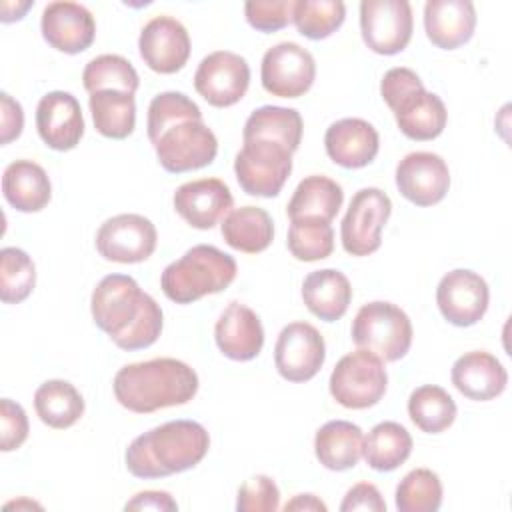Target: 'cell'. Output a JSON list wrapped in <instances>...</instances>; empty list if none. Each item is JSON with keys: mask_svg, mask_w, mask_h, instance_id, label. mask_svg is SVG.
I'll list each match as a JSON object with an SVG mask.
<instances>
[{"mask_svg": "<svg viewBox=\"0 0 512 512\" xmlns=\"http://www.w3.org/2000/svg\"><path fill=\"white\" fill-rule=\"evenodd\" d=\"M90 312L94 324L128 352L152 346L164 326L158 302L126 274H108L96 284Z\"/></svg>", "mask_w": 512, "mask_h": 512, "instance_id": "6da1fadb", "label": "cell"}, {"mask_svg": "<svg viewBox=\"0 0 512 512\" xmlns=\"http://www.w3.org/2000/svg\"><path fill=\"white\" fill-rule=\"evenodd\" d=\"M198 374L176 358H152L122 366L112 390L120 406L136 414H150L190 402L198 392Z\"/></svg>", "mask_w": 512, "mask_h": 512, "instance_id": "7a4b0ae2", "label": "cell"}, {"mask_svg": "<svg viewBox=\"0 0 512 512\" xmlns=\"http://www.w3.org/2000/svg\"><path fill=\"white\" fill-rule=\"evenodd\" d=\"M210 448L208 430L194 420H170L136 436L124 462L136 478H166L202 462Z\"/></svg>", "mask_w": 512, "mask_h": 512, "instance_id": "3957f363", "label": "cell"}, {"mask_svg": "<svg viewBox=\"0 0 512 512\" xmlns=\"http://www.w3.org/2000/svg\"><path fill=\"white\" fill-rule=\"evenodd\" d=\"M380 94L406 138L426 142L444 132L448 122L446 106L440 96L424 88L414 70L404 66L390 68L382 76Z\"/></svg>", "mask_w": 512, "mask_h": 512, "instance_id": "277c9868", "label": "cell"}, {"mask_svg": "<svg viewBox=\"0 0 512 512\" xmlns=\"http://www.w3.org/2000/svg\"><path fill=\"white\" fill-rule=\"evenodd\" d=\"M236 260L210 244H196L170 262L162 276L164 296L176 304H192L208 294L226 290L236 278Z\"/></svg>", "mask_w": 512, "mask_h": 512, "instance_id": "5b68a950", "label": "cell"}, {"mask_svg": "<svg viewBox=\"0 0 512 512\" xmlns=\"http://www.w3.org/2000/svg\"><path fill=\"white\" fill-rule=\"evenodd\" d=\"M412 322L408 314L392 304L374 300L364 304L352 320V342L376 354L384 362L404 358L412 346Z\"/></svg>", "mask_w": 512, "mask_h": 512, "instance_id": "8992f818", "label": "cell"}, {"mask_svg": "<svg viewBox=\"0 0 512 512\" xmlns=\"http://www.w3.org/2000/svg\"><path fill=\"white\" fill-rule=\"evenodd\" d=\"M290 172L292 152L274 140H244L240 152L234 158L236 180L240 188L250 196H278Z\"/></svg>", "mask_w": 512, "mask_h": 512, "instance_id": "52a82bcc", "label": "cell"}, {"mask_svg": "<svg viewBox=\"0 0 512 512\" xmlns=\"http://www.w3.org/2000/svg\"><path fill=\"white\" fill-rule=\"evenodd\" d=\"M332 398L352 410H364L378 404L388 388L384 360L376 354L358 348L338 360L330 374Z\"/></svg>", "mask_w": 512, "mask_h": 512, "instance_id": "ba28073f", "label": "cell"}, {"mask_svg": "<svg viewBox=\"0 0 512 512\" xmlns=\"http://www.w3.org/2000/svg\"><path fill=\"white\" fill-rule=\"evenodd\" d=\"M152 146L160 166L170 174L204 168L214 162L218 152L216 134L202 118H188L168 126Z\"/></svg>", "mask_w": 512, "mask_h": 512, "instance_id": "9c48e42d", "label": "cell"}, {"mask_svg": "<svg viewBox=\"0 0 512 512\" xmlns=\"http://www.w3.org/2000/svg\"><path fill=\"white\" fill-rule=\"evenodd\" d=\"M392 214V200L380 188L358 190L340 224L342 248L350 256L374 254L382 244V228Z\"/></svg>", "mask_w": 512, "mask_h": 512, "instance_id": "30bf717a", "label": "cell"}, {"mask_svg": "<svg viewBox=\"0 0 512 512\" xmlns=\"http://www.w3.org/2000/svg\"><path fill=\"white\" fill-rule=\"evenodd\" d=\"M414 30L412 6L406 0H364L360 4V32L364 44L382 56L402 52Z\"/></svg>", "mask_w": 512, "mask_h": 512, "instance_id": "8fae6325", "label": "cell"}, {"mask_svg": "<svg viewBox=\"0 0 512 512\" xmlns=\"http://www.w3.org/2000/svg\"><path fill=\"white\" fill-rule=\"evenodd\" d=\"M94 244L104 260L136 264L154 254L158 232L152 220L142 214H118L100 224Z\"/></svg>", "mask_w": 512, "mask_h": 512, "instance_id": "7c38bea8", "label": "cell"}, {"mask_svg": "<svg viewBox=\"0 0 512 512\" xmlns=\"http://www.w3.org/2000/svg\"><path fill=\"white\" fill-rule=\"evenodd\" d=\"M316 78L314 56L296 42H280L262 56L260 80L268 94L298 98L306 94Z\"/></svg>", "mask_w": 512, "mask_h": 512, "instance_id": "4fadbf2b", "label": "cell"}, {"mask_svg": "<svg viewBox=\"0 0 512 512\" xmlns=\"http://www.w3.org/2000/svg\"><path fill=\"white\" fill-rule=\"evenodd\" d=\"M250 86V66L246 58L230 50H216L204 56L194 72L196 92L216 108L240 102Z\"/></svg>", "mask_w": 512, "mask_h": 512, "instance_id": "5bb4252c", "label": "cell"}, {"mask_svg": "<svg viewBox=\"0 0 512 512\" xmlns=\"http://www.w3.org/2000/svg\"><path fill=\"white\" fill-rule=\"evenodd\" d=\"M326 360V344L318 328L308 322L286 324L274 346V366L288 382L312 380Z\"/></svg>", "mask_w": 512, "mask_h": 512, "instance_id": "9a60e30c", "label": "cell"}, {"mask_svg": "<svg viewBox=\"0 0 512 512\" xmlns=\"http://www.w3.org/2000/svg\"><path fill=\"white\" fill-rule=\"evenodd\" d=\"M490 290L486 280L468 268L444 274L436 288V304L444 320L466 328L480 322L488 310Z\"/></svg>", "mask_w": 512, "mask_h": 512, "instance_id": "2e32d148", "label": "cell"}, {"mask_svg": "<svg viewBox=\"0 0 512 512\" xmlns=\"http://www.w3.org/2000/svg\"><path fill=\"white\" fill-rule=\"evenodd\" d=\"M398 192L416 206H434L450 188V170L434 152H410L396 166Z\"/></svg>", "mask_w": 512, "mask_h": 512, "instance_id": "e0dca14e", "label": "cell"}, {"mask_svg": "<svg viewBox=\"0 0 512 512\" xmlns=\"http://www.w3.org/2000/svg\"><path fill=\"white\" fill-rule=\"evenodd\" d=\"M138 50L150 70L174 74L182 70L190 58V36L176 18L156 16L140 30Z\"/></svg>", "mask_w": 512, "mask_h": 512, "instance_id": "ac0fdd59", "label": "cell"}, {"mask_svg": "<svg viewBox=\"0 0 512 512\" xmlns=\"http://www.w3.org/2000/svg\"><path fill=\"white\" fill-rule=\"evenodd\" d=\"M172 204L186 224L210 230L228 216L234 198L220 178H198L178 186Z\"/></svg>", "mask_w": 512, "mask_h": 512, "instance_id": "d6986e66", "label": "cell"}, {"mask_svg": "<svg viewBox=\"0 0 512 512\" xmlns=\"http://www.w3.org/2000/svg\"><path fill=\"white\" fill-rule=\"evenodd\" d=\"M40 30L44 40L58 52L80 54L94 42L96 22L92 12L78 2H50L42 10Z\"/></svg>", "mask_w": 512, "mask_h": 512, "instance_id": "ffe728a7", "label": "cell"}, {"mask_svg": "<svg viewBox=\"0 0 512 512\" xmlns=\"http://www.w3.org/2000/svg\"><path fill=\"white\" fill-rule=\"evenodd\" d=\"M36 130L52 150L76 148L84 136V118L76 96L64 90L44 94L36 106Z\"/></svg>", "mask_w": 512, "mask_h": 512, "instance_id": "44dd1931", "label": "cell"}, {"mask_svg": "<svg viewBox=\"0 0 512 512\" xmlns=\"http://www.w3.org/2000/svg\"><path fill=\"white\" fill-rule=\"evenodd\" d=\"M218 350L236 362H248L262 352L264 328L258 314L240 302H230L214 326Z\"/></svg>", "mask_w": 512, "mask_h": 512, "instance_id": "7402d4cb", "label": "cell"}, {"mask_svg": "<svg viewBox=\"0 0 512 512\" xmlns=\"http://www.w3.org/2000/svg\"><path fill=\"white\" fill-rule=\"evenodd\" d=\"M328 158L342 168L368 166L380 148L378 130L362 118H342L328 126L324 134Z\"/></svg>", "mask_w": 512, "mask_h": 512, "instance_id": "603a6c76", "label": "cell"}, {"mask_svg": "<svg viewBox=\"0 0 512 512\" xmlns=\"http://www.w3.org/2000/svg\"><path fill=\"white\" fill-rule=\"evenodd\" d=\"M454 388L476 402H488L498 398L508 384V372L502 362L486 352V350H472L462 354L450 372Z\"/></svg>", "mask_w": 512, "mask_h": 512, "instance_id": "cb8c5ba5", "label": "cell"}, {"mask_svg": "<svg viewBox=\"0 0 512 512\" xmlns=\"http://www.w3.org/2000/svg\"><path fill=\"white\" fill-rule=\"evenodd\" d=\"M476 28V8L470 0H428L424 4V30L442 50L464 46Z\"/></svg>", "mask_w": 512, "mask_h": 512, "instance_id": "d4e9b609", "label": "cell"}, {"mask_svg": "<svg viewBox=\"0 0 512 512\" xmlns=\"http://www.w3.org/2000/svg\"><path fill=\"white\" fill-rule=\"evenodd\" d=\"M302 300L316 318L324 322H336L346 314L350 306V280L336 268L314 270L302 282Z\"/></svg>", "mask_w": 512, "mask_h": 512, "instance_id": "484cf974", "label": "cell"}, {"mask_svg": "<svg viewBox=\"0 0 512 512\" xmlns=\"http://www.w3.org/2000/svg\"><path fill=\"white\" fill-rule=\"evenodd\" d=\"M2 194L18 212H40L52 198V186L40 164L14 160L2 174Z\"/></svg>", "mask_w": 512, "mask_h": 512, "instance_id": "4316f807", "label": "cell"}, {"mask_svg": "<svg viewBox=\"0 0 512 512\" xmlns=\"http://www.w3.org/2000/svg\"><path fill=\"white\" fill-rule=\"evenodd\" d=\"M362 428L348 420H330L314 436V454L318 462L334 472L354 468L362 458Z\"/></svg>", "mask_w": 512, "mask_h": 512, "instance_id": "83f0119b", "label": "cell"}, {"mask_svg": "<svg viewBox=\"0 0 512 512\" xmlns=\"http://www.w3.org/2000/svg\"><path fill=\"white\" fill-rule=\"evenodd\" d=\"M220 232L230 248L246 254H258L272 244L274 222L264 208L242 206L228 212L220 224Z\"/></svg>", "mask_w": 512, "mask_h": 512, "instance_id": "f1b7e54d", "label": "cell"}, {"mask_svg": "<svg viewBox=\"0 0 512 512\" xmlns=\"http://www.w3.org/2000/svg\"><path fill=\"white\" fill-rule=\"evenodd\" d=\"M342 202H344V192L336 180L328 176L312 174L300 180V184L296 186L286 206V212L290 220L318 218V220L332 222V218L342 208Z\"/></svg>", "mask_w": 512, "mask_h": 512, "instance_id": "f546056e", "label": "cell"}, {"mask_svg": "<svg viewBox=\"0 0 512 512\" xmlns=\"http://www.w3.org/2000/svg\"><path fill=\"white\" fill-rule=\"evenodd\" d=\"M34 408L38 418L54 428L64 430L74 426L84 414V398L68 380H46L34 392Z\"/></svg>", "mask_w": 512, "mask_h": 512, "instance_id": "4dcf8cb0", "label": "cell"}, {"mask_svg": "<svg viewBox=\"0 0 512 512\" xmlns=\"http://www.w3.org/2000/svg\"><path fill=\"white\" fill-rule=\"evenodd\" d=\"M94 128L104 138L124 140L136 126L134 94L122 90H98L88 98Z\"/></svg>", "mask_w": 512, "mask_h": 512, "instance_id": "1f68e13d", "label": "cell"}, {"mask_svg": "<svg viewBox=\"0 0 512 512\" xmlns=\"http://www.w3.org/2000/svg\"><path fill=\"white\" fill-rule=\"evenodd\" d=\"M302 116L294 108L284 106H260L256 108L242 130V140L262 138V140H274L282 146H286L292 154L298 150L302 140Z\"/></svg>", "mask_w": 512, "mask_h": 512, "instance_id": "d6a6232c", "label": "cell"}, {"mask_svg": "<svg viewBox=\"0 0 512 512\" xmlns=\"http://www.w3.org/2000/svg\"><path fill=\"white\" fill-rule=\"evenodd\" d=\"M412 452L410 432L392 420L376 424L364 438L362 456L372 470L392 472L402 466Z\"/></svg>", "mask_w": 512, "mask_h": 512, "instance_id": "836d02e7", "label": "cell"}, {"mask_svg": "<svg viewBox=\"0 0 512 512\" xmlns=\"http://www.w3.org/2000/svg\"><path fill=\"white\" fill-rule=\"evenodd\" d=\"M454 398L436 384L418 386L408 398V416L426 434H440L456 420Z\"/></svg>", "mask_w": 512, "mask_h": 512, "instance_id": "e575fe53", "label": "cell"}, {"mask_svg": "<svg viewBox=\"0 0 512 512\" xmlns=\"http://www.w3.org/2000/svg\"><path fill=\"white\" fill-rule=\"evenodd\" d=\"M82 84L88 94L98 90H122L134 94L140 86V78L136 68L124 56L100 54L84 66Z\"/></svg>", "mask_w": 512, "mask_h": 512, "instance_id": "d590c367", "label": "cell"}, {"mask_svg": "<svg viewBox=\"0 0 512 512\" xmlns=\"http://www.w3.org/2000/svg\"><path fill=\"white\" fill-rule=\"evenodd\" d=\"M288 250L300 262L324 260L334 250V228L326 220L298 218L290 220Z\"/></svg>", "mask_w": 512, "mask_h": 512, "instance_id": "8d00e7d4", "label": "cell"}, {"mask_svg": "<svg viewBox=\"0 0 512 512\" xmlns=\"http://www.w3.org/2000/svg\"><path fill=\"white\" fill-rule=\"evenodd\" d=\"M346 18V6L340 0H298L294 4L292 22L308 40H324L332 36Z\"/></svg>", "mask_w": 512, "mask_h": 512, "instance_id": "74e56055", "label": "cell"}, {"mask_svg": "<svg viewBox=\"0 0 512 512\" xmlns=\"http://www.w3.org/2000/svg\"><path fill=\"white\" fill-rule=\"evenodd\" d=\"M36 284V268L32 258L14 246L0 250V298L4 304H20Z\"/></svg>", "mask_w": 512, "mask_h": 512, "instance_id": "f35d334b", "label": "cell"}, {"mask_svg": "<svg viewBox=\"0 0 512 512\" xmlns=\"http://www.w3.org/2000/svg\"><path fill=\"white\" fill-rule=\"evenodd\" d=\"M442 504V482L428 468L410 470L396 486V508L400 512H436Z\"/></svg>", "mask_w": 512, "mask_h": 512, "instance_id": "ab89813d", "label": "cell"}, {"mask_svg": "<svg viewBox=\"0 0 512 512\" xmlns=\"http://www.w3.org/2000/svg\"><path fill=\"white\" fill-rule=\"evenodd\" d=\"M188 118H202L198 104L182 92H162L152 98L148 106L146 118V132L148 140L154 142L168 126L188 120Z\"/></svg>", "mask_w": 512, "mask_h": 512, "instance_id": "60d3db41", "label": "cell"}, {"mask_svg": "<svg viewBox=\"0 0 512 512\" xmlns=\"http://www.w3.org/2000/svg\"><path fill=\"white\" fill-rule=\"evenodd\" d=\"M294 4V0H250L244 4V14L252 28L270 34L292 22Z\"/></svg>", "mask_w": 512, "mask_h": 512, "instance_id": "b9f144b4", "label": "cell"}, {"mask_svg": "<svg viewBox=\"0 0 512 512\" xmlns=\"http://www.w3.org/2000/svg\"><path fill=\"white\" fill-rule=\"evenodd\" d=\"M278 508H280V490L270 476L266 474L252 476L238 488V496H236L238 512H274Z\"/></svg>", "mask_w": 512, "mask_h": 512, "instance_id": "7bdbcfd3", "label": "cell"}, {"mask_svg": "<svg viewBox=\"0 0 512 512\" xmlns=\"http://www.w3.org/2000/svg\"><path fill=\"white\" fill-rule=\"evenodd\" d=\"M28 432H30V426H28L26 410L18 402L10 398H2L0 400V450L12 452L20 448L26 442Z\"/></svg>", "mask_w": 512, "mask_h": 512, "instance_id": "ee69618b", "label": "cell"}, {"mask_svg": "<svg viewBox=\"0 0 512 512\" xmlns=\"http://www.w3.org/2000/svg\"><path fill=\"white\" fill-rule=\"evenodd\" d=\"M342 512H354V510H370V512H386V502L380 494V490L370 484V482H358L354 484L342 504H340Z\"/></svg>", "mask_w": 512, "mask_h": 512, "instance_id": "f6af8a7d", "label": "cell"}, {"mask_svg": "<svg viewBox=\"0 0 512 512\" xmlns=\"http://www.w3.org/2000/svg\"><path fill=\"white\" fill-rule=\"evenodd\" d=\"M24 112L18 100L8 92L0 94V144H10L22 134Z\"/></svg>", "mask_w": 512, "mask_h": 512, "instance_id": "bcb514c9", "label": "cell"}, {"mask_svg": "<svg viewBox=\"0 0 512 512\" xmlns=\"http://www.w3.org/2000/svg\"><path fill=\"white\" fill-rule=\"evenodd\" d=\"M124 508L126 510H178V504L164 490H144L134 494Z\"/></svg>", "mask_w": 512, "mask_h": 512, "instance_id": "7dc6e473", "label": "cell"}, {"mask_svg": "<svg viewBox=\"0 0 512 512\" xmlns=\"http://www.w3.org/2000/svg\"><path fill=\"white\" fill-rule=\"evenodd\" d=\"M284 510L286 512H292V510H310V512H326L328 508H326V504L318 498V496H314V494H296L290 502H286L284 504Z\"/></svg>", "mask_w": 512, "mask_h": 512, "instance_id": "c3c4849f", "label": "cell"}, {"mask_svg": "<svg viewBox=\"0 0 512 512\" xmlns=\"http://www.w3.org/2000/svg\"><path fill=\"white\" fill-rule=\"evenodd\" d=\"M34 6V0H24V2H2V16L0 20L4 24L14 22V20H22L24 14Z\"/></svg>", "mask_w": 512, "mask_h": 512, "instance_id": "681fc988", "label": "cell"}, {"mask_svg": "<svg viewBox=\"0 0 512 512\" xmlns=\"http://www.w3.org/2000/svg\"><path fill=\"white\" fill-rule=\"evenodd\" d=\"M22 504H24V502H8V504H6V508H12V506H16V508H18V506H22ZM26 504H28V506H38V508H40V504H34V502H26Z\"/></svg>", "mask_w": 512, "mask_h": 512, "instance_id": "f907efd6", "label": "cell"}]
</instances>
